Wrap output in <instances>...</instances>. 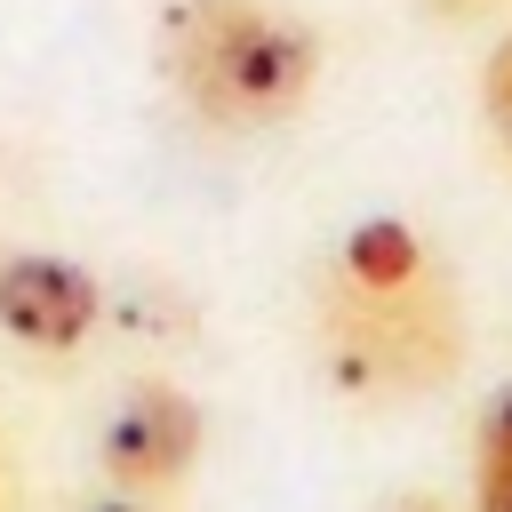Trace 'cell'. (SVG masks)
I'll use <instances>...</instances> for the list:
<instances>
[{
	"instance_id": "4",
	"label": "cell",
	"mask_w": 512,
	"mask_h": 512,
	"mask_svg": "<svg viewBox=\"0 0 512 512\" xmlns=\"http://www.w3.org/2000/svg\"><path fill=\"white\" fill-rule=\"evenodd\" d=\"M104 320V288L88 264L72 256H48V248H24V256H0V328L32 352H80Z\"/></svg>"
},
{
	"instance_id": "6",
	"label": "cell",
	"mask_w": 512,
	"mask_h": 512,
	"mask_svg": "<svg viewBox=\"0 0 512 512\" xmlns=\"http://www.w3.org/2000/svg\"><path fill=\"white\" fill-rule=\"evenodd\" d=\"M480 120L496 128V144L512 152V32L488 48V64H480Z\"/></svg>"
},
{
	"instance_id": "2",
	"label": "cell",
	"mask_w": 512,
	"mask_h": 512,
	"mask_svg": "<svg viewBox=\"0 0 512 512\" xmlns=\"http://www.w3.org/2000/svg\"><path fill=\"white\" fill-rule=\"evenodd\" d=\"M160 80L208 128H280L320 88V32L280 0H168L152 24Z\"/></svg>"
},
{
	"instance_id": "1",
	"label": "cell",
	"mask_w": 512,
	"mask_h": 512,
	"mask_svg": "<svg viewBox=\"0 0 512 512\" xmlns=\"http://www.w3.org/2000/svg\"><path fill=\"white\" fill-rule=\"evenodd\" d=\"M464 360V304L432 240L400 216H360L320 272V368L344 400L440 392Z\"/></svg>"
},
{
	"instance_id": "5",
	"label": "cell",
	"mask_w": 512,
	"mask_h": 512,
	"mask_svg": "<svg viewBox=\"0 0 512 512\" xmlns=\"http://www.w3.org/2000/svg\"><path fill=\"white\" fill-rule=\"evenodd\" d=\"M472 512H512V384L472 424Z\"/></svg>"
},
{
	"instance_id": "3",
	"label": "cell",
	"mask_w": 512,
	"mask_h": 512,
	"mask_svg": "<svg viewBox=\"0 0 512 512\" xmlns=\"http://www.w3.org/2000/svg\"><path fill=\"white\" fill-rule=\"evenodd\" d=\"M200 440H208L200 400L176 392V384H160V376H144V384H128V392L112 400L96 456H104V472H112L120 496H152V488H176V480L192 472Z\"/></svg>"
},
{
	"instance_id": "8",
	"label": "cell",
	"mask_w": 512,
	"mask_h": 512,
	"mask_svg": "<svg viewBox=\"0 0 512 512\" xmlns=\"http://www.w3.org/2000/svg\"><path fill=\"white\" fill-rule=\"evenodd\" d=\"M392 512H448V504H432V496H400Z\"/></svg>"
},
{
	"instance_id": "9",
	"label": "cell",
	"mask_w": 512,
	"mask_h": 512,
	"mask_svg": "<svg viewBox=\"0 0 512 512\" xmlns=\"http://www.w3.org/2000/svg\"><path fill=\"white\" fill-rule=\"evenodd\" d=\"M88 512H144L136 496H104V504H88Z\"/></svg>"
},
{
	"instance_id": "7",
	"label": "cell",
	"mask_w": 512,
	"mask_h": 512,
	"mask_svg": "<svg viewBox=\"0 0 512 512\" xmlns=\"http://www.w3.org/2000/svg\"><path fill=\"white\" fill-rule=\"evenodd\" d=\"M416 8H432V16H472V8H488V0H416Z\"/></svg>"
}]
</instances>
